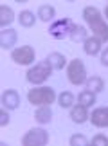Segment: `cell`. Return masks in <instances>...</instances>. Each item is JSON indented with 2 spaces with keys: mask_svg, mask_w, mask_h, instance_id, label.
<instances>
[{
  "mask_svg": "<svg viewBox=\"0 0 108 146\" xmlns=\"http://www.w3.org/2000/svg\"><path fill=\"white\" fill-rule=\"evenodd\" d=\"M83 18L88 24L90 31L94 33V36H97L101 42H108V24L103 20L99 9L94 5H87L83 9Z\"/></svg>",
  "mask_w": 108,
  "mask_h": 146,
  "instance_id": "1",
  "label": "cell"
},
{
  "mask_svg": "<svg viewBox=\"0 0 108 146\" xmlns=\"http://www.w3.org/2000/svg\"><path fill=\"white\" fill-rule=\"evenodd\" d=\"M52 65L49 63V60H43L36 63L34 67H31L29 70H27V81L32 83V85H40V83H43L45 80H49L50 72H52Z\"/></svg>",
  "mask_w": 108,
  "mask_h": 146,
  "instance_id": "2",
  "label": "cell"
},
{
  "mask_svg": "<svg viewBox=\"0 0 108 146\" xmlns=\"http://www.w3.org/2000/svg\"><path fill=\"white\" fill-rule=\"evenodd\" d=\"M27 99H29V103L32 105H38V106H43V105H50L54 103L56 99V92L54 88L50 87H40V88H31L29 94H27Z\"/></svg>",
  "mask_w": 108,
  "mask_h": 146,
  "instance_id": "3",
  "label": "cell"
},
{
  "mask_svg": "<svg viewBox=\"0 0 108 146\" xmlns=\"http://www.w3.org/2000/svg\"><path fill=\"white\" fill-rule=\"evenodd\" d=\"M67 78L72 85H81L87 81V69L81 60H72L67 65Z\"/></svg>",
  "mask_w": 108,
  "mask_h": 146,
  "instance_id": "4",
  "label": "cell"
},
{
  "mask_svg": "<svg viewBox=\"0 0 108 146\" xmlns=\"http://www.w3.org/2000/svg\"><path fill=\"white\" fill-rule=\"evenodd\" d=\"M72 20L70 18H61V20H56L54 24H50L49 27V35L56 38V40H63L65 36H70V31H72Z\"/></svg>",
  "mask_w": 108,
  "mask_h": 146,
  "instance_id": "5",
  "label": "cell"
},
{
  "mask_svg": "<svg viewBox=\"0 0 108 146\" xmlns=\"http://www.w3.org/2000/svg\"><path fill=\"white\" fill-rule=\"evenodd\" d=\"M49 141V135L43 128H32L22 137V144L24 146H45Z\"/></svg>",
  "mask_w": 108,
  "mask_h": 146,
  "instance_id": "6",
  "label": "cell"
},
{
  "mask_svg": "<svg viewBox=\"0 0 108 146\" xmlns=\"http://www.w3.org/2000/svg\"><path fill=\"white\" fill-rule=\"evenodd\" d=\"M11 60L18 65H31L32 61H34V49L31 45H22L18 49H13Z\"/></svg>",
  "mask_w": 108,
  "mask_h": 146,
  "instance_id": "7",
  "label": "cell"
},
{
  "mask_svg": "<svg viewBox=\"0 0 108 146\" xmlns=\"http://www.w3.org/2000/svg\"><path fill=\"white\" fill-rule=\"evenodd\" d=\"M90 121L94 126L108 128V106H99L90 114Z\"/></svg>",
  "mask_w": 108,
  "mask_h": 146,
  "instance_id": "8",
  "label": "cell"
},
{
  "mask_svg": "<svg viewBox=\"0 0 108 146\" xmlns=\"http://www.w3.org/2000/svg\"><path fill=\"white\" fill-rule=\"evenodd\" d=\"M2 105L5 110H15L20 105V96L16 90H5L2 94Z\"/></svg>",
  "mask_w": 108,
  "mask_h": 146,
  "instance_id": "9",
  "label": "cell"
},
{
  "mask_svg": "<svg viewBox=\"0 0 108 146\" xmlns=\"http://www.w3.org/2000/svg\"><path fill=\"white\" fill-rule=\"evenodd\" d=\"M16 31L15 29H9V27H5V29L0 33V47L2 49H11L16 43Z\"/></svg>",
  "mask_w": 108,
  "mask_h": 146,
  "instance_id": "10",
  "label": "cell"
},
{
  "mask_svg": "<svg viewBox=\"0 0 108 146\" xmlns=\"http://www.w3.org/2000/svg\"><path fill=\"white\" fill-rule=\"evenodd\" d=\"M88 112H87V106H83V105H76V106H72L70 108V119L74 121V123H79V125H81V123H85L88 119Z\"/></svg>",
  "mask_w": 108,
  "mask_h": 146,
  "instance_id": "11",
  "label": "cell"
},
{
  "mask_svg": "<svg viewBox=\"0 0 108 146\" xmlns=\"http://www.w3.org/2000/svg\"><path fill=\"white\" fill-rule=\"evenodd\" d=\"M101 42L97 36H90V38H87L85 40V45H83V49H85V52H87L88 56H95L101 50Z\"/></svg>",
  "mask_w": 108,
  "mask_h": 146,
  "instance_id": "12",
  "label": "cell"
},
{
  "mask_svg": "<svg viewBox=\"0 0 108 146\" xmlns=\"http://www.w3.org/2000/svg\"><path fill=\"white\" fill-rule=\"evenodd\" d=\"M34 119H36L38 123H42V125H47V123H50V119H52V110L49 108V105L40 106V108L36 110V114H34Z\"/></svg>",
  "mask_w": 108,
  "mask_h": 146,
  "instance_id": "13",
  "label": "cell"
},
{
  "mask_svg": "<svg viewBox=\"0 0 108 146\" xmlns=\"http://www.w3.org/2000/svg\"><path fill=\"white\" fill-rule=\"evenodd\" d=\"M85 85H87V90L97 94V92H101L105 88V81L101 80L99 76H92V78H88V80L85 81Z\"/></svg>",
  "mask_w": 108,
  "mask_h": 146,
  "instance_id": "14",
  "label": "cell"
},
{
  "mask_svg": "<svg viewBox=\"0 0 108 146\" xmlns=\"http://www.w3.org/2000/svg\"><path fill=\"white\" fill-rule=\"evenodd\" d=\"M54 15H56V9L52 7V5H49V4L40 5V9H38V18L42 20V22H50V20L54 18Z\"/></svg>",
  "mask_w": 108,
  "mask_h": 146,
  "instance_id": "15",
  "label": "cell"
},
{
  "mask_svg": "<svg viewBox=\"0 0 108 146\" xmlns=\"http://www.w3.org/2000/svg\"><path fill=\"white\" fill-rule=\"evenodd\" d=\"M15 20V15H13V9L7 7V5H0V25L4 27H7L11 22Z\"/></svg>",
  "mask_w": 108,
  "mask_h": 146,
  "instance_id": "16",
  "label": "cell"
},
{
  "mask_svg": "<svg viewBox=\"0 0 108 146\" xmlns=\"http://www.w3.org/2000/svg\"><path fill=\"white\" fill-rule=\"evenodd\" d=\"M87 35H88V31L85 29L83 25H78V24H74L72 25V31H70V40L72 42H85L87 40Z\"/></svg>",
  "mask_w": 108,
  "mask_h": 146,
  "instance_id": "17",
  "label": "cell"
},
{
  "mask_svg": "<svg viewBox=\"0 0 108 146\" xmlns=\"http://www.w3.org/2000/svg\"><path fill=\"white\" fill-rule=\"evenodd\" d=\"M47 60H49V63L52 65V69H56V70L63 69L65 63H67L65 56H63V54H60V52H50V54L47 56Z\"/></svg>",
  "mask_w": 108,
  "mask_h": 146,
  "instance_id": "18",
  "label": "cell"
},
{
  "mask_svg": "<svg viewBox=\"0 0 108 146\" xmlns=\"http://www.w3.org/2000/svg\"><path fill=\"white\" fill-rule=\"evenodd\" d=\"M18 22H20L22 27H32L36 22V16L32 11H22L20 16H18Z\"/></svg>",
  "mask_w": 108,
  "mask_h": 146,
  "instance_id": "19",
  "label": "cell"
},
{
  "mask_svg": "<svg viewBox=\"0 0 108 146\" xmlns=\"http://www.w3.org/2000/svg\"><path fill=\"white\" fill-rule=\"evenodd\" d=\"M78 101H79V105H83V106H92L94 103H95V94L94 92H90V90H85V92H81L78 96Z\"/></svg>",
  "mask_w": 108,
  "mask_h": 146,
  "instance_id": "20",
  "label": "cell"
},
{
  "mask_svg": "<svg viewBox=\"0 0 108 146\" xmlns=\"http://www.w3.org/2000/svg\"><path fill=\"white\" fill-rule=\"evenodd\" d=\"M58 103H60V106H63V108H72L74 94L72 92H61L60 98H58Z\"/></svg>",
  "mask_w": 108,
  "mask_h": 146,
  "instance_id": "21",
  "label": "cell"
},
{
  "mask_svg": "<svg viewBox=\"0 0 108 146\" xmlns=\"http://www.w3.org/2000/svg\"><path fill=\"white\" fill-rule=\"evenodd\" d=\"M88 144V139L85 135H79V133H76V135L70 137V146H87Z\"/></svg>",
  "mask_w": 108,
  "mask_h": 146,
  "instance_id": "22",
  "label": "cell"
},
{
  "mask_svg": "<svg viewBox=\"0 0 108 146\" xmlns=\"http://www.w3.org/2000/svg\"><path fill=\"white\" fill-rule=\"evenodd\" d=\"M92 144L94 146H108V137L103 135V133H99V135H95L92 139Z\"/></svg>",
  "mask_w": 108,
  "mask_h": 146,
  "instance_id": "23",
  "label": "cell"
},
{
  "mask_svg": "<svg viewBox=\"0 0 108 146\" xmlns=\"http://www.w3.org/2000/svg\"><path fill=\"white\" fill-rule=\"evenodd\" d=\"M7 123H9V115H7V112H5V108H4L2 112H0V125L5 126Z\"/></svg>",
  "mask_w": 108,
  "mask_h": 146,
  "instance_id": "24",
  "label": "cell"
},
{
  "mask_svg": "<svg viewBox=\"0 0 108 146\" xmlns=\"http://www.w3.org/2000/svg\"><path fill=\"white\" fill-rule=\"evenodd\" d=\"M101 63H103L105 67H108V47L101 52Z\"/></svg>",
  "mask_w": 108,
  "mask_h": 146,
  "instance_id": "25",
  "label": "cell"
},
{
  "mask_svg": "<svg viewBox=\"0 0 108 146\" xmlns=\"http://www.w3.org/2000/svg\"><path fill=\"white\" fill-rule=\"evenodd\" d=\"M105 15H106V16H108V5H106V9H105Z\"/></svg>",
  "mask_w": 108,
  "mask_h": 146,
  "instance_id": "26",
  "label": "cell"
}]
</instances>
